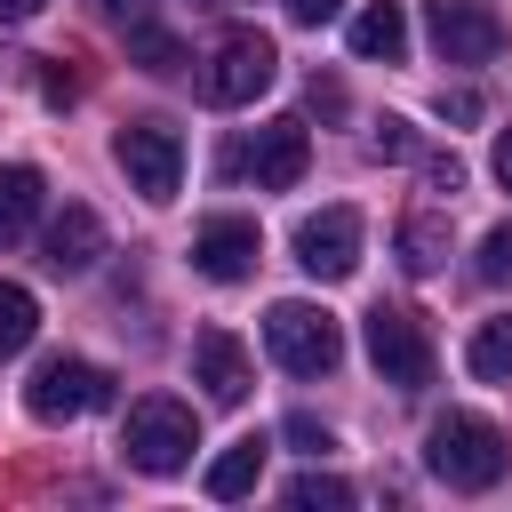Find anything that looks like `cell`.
Segmentation results:
<instances>
[{
	"mask_svg": "<svg viewBox=\"0 0 512 512\" xmlns=\"http://www.w3.org/2000/svg\"><path fill=\"white\" fill-rule=\"evenodd\" d=\"M424 464H432V480H448V488L480 496V488H496V480H504V464H512V440H504L488 416H472V408H448V416H432V432H424Z\"/></svg>",
	"mask_w": 512,
	"mask_h": 512,
	"instance_id": "1",
	"label": "cell"
},
{
	"mask_svg": "<svg viewBox=\"0 0 512 512\" xmlns=\"http://www.w3.org/2000/svg\"><path fill=\"white\" fill-rule=\"evenodd\" d=\"M264 352H272L288 376H336L344 328H336V312H320V304H304V296H280V304L264 312Z\"/></svg>",
	"mask_w": 512,
	"mask_h": 512,
	"instance_id": "2",
	"label": "cell"
},
{
	"mask_svg": "<svg viewBox=\"0 0 512 512\" xmlns=\"http://www.w3.org/2000/svg\"><path fill=\"white\" fill-rule=\"evenodd\" d=\"M192 448H200V424H192V408H184V400H168V392L136 400V408H128V424H120V456H128L136 472H152V480L184 472V464H192Z\"/></svg>",
	"mask_w": 512,
	"mask_h": 512,
	"instance_id": "3",
	"label": "cell"
},
{
	"mask_svg": "<svg viewBox=\"0 0 512 512\" xmlns=\"http://www.w3.org/2000/svg\"><path fill=\"white\" fill-rule=\"evenodd\" d=\"M24 408H32L40 424L96 416V408H112V376H104L96 360H72V352H56V360H40V368H32V384H24Z\"/></svg>",
	"mask_w": 512,
	"mask_h": 512,
	"instance_id": "4",
	"label": "cell"
},
{
	"mask_svg": "<svg viewBox=\"0 0 512 512\" xmlns=\"http://www.w3.org/2000/svg\"><path fill=\"white\" fill-rule=\"evenodd\" d=\"M360 336H368V360H376V376H384V384H400V392H424V384H432V336H424V320H416V312L376 304Z\"/></svg>",
	"mask_w": 512,
	"mask_h": 512,
	"instance_id": "5",
	"label": "cell"
},
{
	"mask_svg": "<svg viewBox=\"0 0 512 512\" xmlns=\"http://www.w3.org/2000/svg\"><path fill=\"white\" fill-rule=\"evenodd\" d=\"M272 72H280V48H272L264 32H224V48H216L208 72H200V96H208V104H256V96L272 88Z\"/></svg>",
	"mask_w": 512,
	"mask_h": 512,
	"instance_id": "6",
	"label": "cell"
},
{
	"mask_svg": "<svg viewBox=\"0 0 512 512\" xmlns=\"http://www.w3.org/2000/svg\"><path fill=\"white\" fill-rule=\"evenodd\" d=\"M112 160L128 168V184H136L144 200H176V184H184V136H176L168 120L120 128V136H112Z\"/></svg>",
	"mask_w": 512,
	"mask_h": 512,
	"instance_id": "7",
	"label": "cell"
},
{
	"mask_svg": "<svg viewBox=\"0 0 512 512\" xmlns=\"http://www.w3.org/2000/svg\"><path fill=\"white\" fill-rule=\"evenodd\" d=\"M424 32H432L440 64H496V48H504V16L488 0H424Z\"/></svg>",
	"mask_w": 512,
	"mask_h": 512,
	"instance_id": "8",
	"label": "cell"
},
{
	"mask_svg": "<svg viewBox=\"0 0 512 512\" xmlns=\"http://www.w3.org/2000/svg\"><path fill=\"white\" fill-rule=\"evenodd\" d=\"M296 264L312 280H352L360 272V208H320L296 224Z\"/></svg>",
	"mask_w": 512,
	"mask_h": 512,
	"instance_id": "9",
	"label": "cell"
},
{
	"mask_svg": "<svg viewBox=\"0 0 512 512\" xmlns=\"http://www.w3.org/2000/svg\"><path fill=\"white\" fill-rule=\"evenodd\" d=\"M232 168H248L264 192H288V184H304V168H312V136H304V120H264Z\"/></svg>",
	"mask_w": 512,
	"mask_h": 512,
	"instance_id": "10",
	"label": "cell"
},
{
	"mask_svg": "<svg viewBox=\"0 0 512 512\" xmlns=\"http://www.w3.org/2000/svg\"><path fill=\"white\" fill-rule=\"evenodd\" d=\"M256 216H208L200 232H192V264H200V280H248L256 272Z\"/></svg>",
	"mask_w": 512,
	"mask_h": 512,
	"instance_id": "11",
	"label": "cell"
},
{
	"mask_svg": "<svg viewBox=\"0 0 512 512\" xmlns=\"http://www.w3.org/2000/svg\"><path fill=\"white\" fill-rule=\"evenodd\" d=\"M192 384H200L216 408H240V400H248L256 376H248V352H240L232 328H200V336H192Z\"/></svg>",
	"mask_w": 512,
	"mask_h": 512,
	"instance_id": "12",
	"label": "cell"
},
{
	"mask_svg": "<svg viewBox=\"0 0 512 512\" xmlns=\"http://www.w3.org/2000/svg\"><path fill=\"white\" fill-rule=\"evenodd\" d=\"M352 56H360V64H400V56H408V16H400V0H368V8L352 16Z\"/></svg>",
	"mask_w": 512,
	"mask_h": 512,
	"instance_id": "13",
	"label": "cell"
},
{
	"mask_svg": "<svg viewBox=\"0 0 512 512\" xmlns=\"http://www.w3.org/2000/svg\"><path fill=\"white\" fill-rule=\"evenodd\" d=\"M104 256V224H96V208H64L56 224H48V272H88Z\"/></svg>",
	"mask_w": 512,
	"mask_h": 512,
	"instance_id": "14",
	"label": "cell"
},
{
	"mask_svg": "<svg viewBox=\"0 0 512 512\" xmlns=\"http://www.w3.org/2000/svg\"><path fill=\"white\" fill-rule=\"evenodd\" d=\"M256 480H264V440H256V432H248V440H232V448H224V456L208 464V496H216V504L248 496Z\"/></svg>",
	"mask_w": 512,
	"mask_h": 512,
	"instance_id": "15",
	"label": "cell"
},
{
	"mask_svg": "<svg viewBox=\"0 0 512 512\" xmlns=\"http://www.w3.org/2000/svg\"><path fill=\"white\" fill-rule=\"evenodd\" d=\"M32 216H40V168H0V248L8 240H24L32 232Z\"/></svg>",
	"mask_w": 512,
	"mask_h": 512,
	"instance_id": "16",
	"label": "cell"
},
{
	"mask_svg": "<svg viewBox=\"0 0 512 512\" xmlns=\"http://www.w3.org/2000/svg\"><path fill=\"white\" fill-rule=\"evenodd\" d=\"M464 368H472L480 384H504V376H512V312H496V320H480V328H472Z\"/></svg>",
	"mask_w": 512,
	"mask_h": 512,
	"instance_id": "17",
	"label": "cell"
},
{
	"mask_svg": "<svg viewBox=\"0 0 512 512\" xmlns=\"http://www.w3.org/2000/svg\"><path fill=\"white\" fill-rule=\"evenodd\" d=\"M40 336V296L32 288H16V280H0V360L8 352H24Z\"/></svg>",
	"mask_w": 512,
	"mask_h": 512,
	"instance_id": "18",
	"label": "cell"
},
{
	"mask_svg": "<svg viewBox=\"0 0 512 512\" xmlns=\"http://www.w3.org/2000/svg\"><path fill=\"white\" fill-rule=\"evenodd\" d=\"M128 64H144L152 80H168V72H184V40L160 32V24H128Z\"/></svg>",
	"mask_w": 512,
	"mask_h": 512,
	"instance_id": "19",
	"label": "cell"
},
{
	"mask_svg": "<svg viewBox=\"0 0 512 512\" xmlns=\"http://www.w3.org/2000/svg\"><path fill=\"white\" fill-rule=\"evenodd\" d=\"M440 256H448V224L440 216H408L400 224V264L408 272H440Z\"/></svg>",
	"mask_w": 512,
	"mask_h": 512,
	"instance_id": "20",
	"label": "cell"
},
{
	"mask_svg": "<svg viewBox=\"0 0 512 512\" xmlns=\"http://www.w3.org/2000/svg\"><path fill=\"white\" fill-rule=\"evenodd\" d=\"M288 504H296V512H312V504H320V512H344L352 488H344L336 472H296V480H288Z\"/></svg>",
	"mask_w": 512,
	"mask_h": 512,
	"instance_id": "21",
	"label": "cell"
},
{
	"mask_svg": "<svg viewBox=\"0 0 512 512\" xmlns=\"http://www.w3.org/2000/svg\"><path fill=\"white\" fill-rule=\"evenodd\" d=\"M472 272L496 288V280H512V224H496L488 240H480V256H472Z\"/></svg>",
	"mask_w": 512,
	"mask_h": 512,
	"instance_id": "22",
	"label": "cell"
},
{
	"mask_svg": "<svg viewBox=\"0 0 512 512\" xmlns=\"http://www.w3.org/2000/svg\"><path fill=\"white\" fill-rule=\"evenodd\" d=\"M376 152H384V160H416V128L384 112V120H376Z\"/></svg>",
	"mask_w": 512,
	"mask_h": 512,
	"instance_id": "23",
	"label": "cell"
},
{
	"mask_svg": "<svg viewBox=\"0 0 512 512\" xmlns=\"http://www.w3.org/2000/svg\"><path fill=\"white\" fill-rule=\"evenodd\" d=\"M280 432H288V440H296V448H304V456H328V448H336V440H328V424H320V416H288V424H280Z\"/></svg>",
	"mask_w": 512,
	"mask_h": 512,
	"instance_id": "24",
	"label": "cell"
},
{
	"mask_svg": "<svg viewBox=\"0 0 512 512\" xmlns=\"http://www.w3.org/2000/svg\"><path fill=\"white\" fill-rule=\"evenodd\" d=\"M440 120H480V96L472 88H440Z\"/></svg>",
	"mask_w": 512,
	"mask_h": 512,
	"instance_id": "25",
	"label": "cell"
},
{
	"mask_svg": "<svg viewBox=\"0 0 512 512\" xmlns=\"http://www.w3.org/2000/svg\"><path fill=\"white\" fill-rule=\"evenodd\" d=\"M424 176H432V192H448V200L464 192V168H456V160H424Z\"/></svg>",
	"mask_w": 512,
	"mask_h": 512,
	"instance_id": "26",
	"label": "cell"
},
{
	"mask_svg": "<svg viewBox=\"0 0 512 512\" xmlns=\"http://www.w3.org/2000/svg\"><path fill=\"white\" fill-rule=\"evenodd\" d=\"M336 8H344V0H288V16H296V24H328Z\"/></svg>",
	"mask_w": 512,
	"mask_h": 512,
	"instance_id": "27",
	"label": "cell"
},
{
	"mask_svg": "<svg viewBox=\"0 0 512 512\" xmlns=\"http://www.w3.org/2000/svg\"><path fill=\"white\" fill-rule=\"evenodd\" d=\"M312 104H320V112H344V88H336V80H320V72H312Z\"/></svg>",
	"mask_w": 512,
	"mask_h": 512,
	"instance_id": "28",
	"label": "cell"
},
{
	"mask_svg": "<svg viewBox=\"0 0 512 512\" xmlns=\"http://www.w3.org/2000/svg\"><path fill=\"white\" fill-rule=\"evenodd\" d=\"M96 8H104L112 24H144V0H96Z\"/></svg>",
	"mask_w": 512,
	"mask_h": 512,
	"instance_id": "29",
	"label": "cell"
},
{
	"mask_svg": "<svg viewBox=\"0 0 512 512\" xmlns=\"http://www.w3.org/2000/svg\"><path fill=\"white\" fill-rule=\"evenodd\" d=\"M40 8H48V0H0V24H32Z\"/></svg>",
	"mask_w": 512,
	"mask_h": 512,
	"instance_id": "30",
	"label": "cell"
},
{
	"mask_svg": "<svg viewBox=\"0 0 512 512\" xmlns=\"http://www.w3.org/2000/svg\"><path fill=\"white\" fill-rule=\"evenodd\" d=\"M496 184H504V192H512V128H504V136H496Z\"/></svg>",
	"mask_w": 512,
	"mask_h": 512,
	"instance_id": "31",
	"label": "cell"
}]
</instances>
